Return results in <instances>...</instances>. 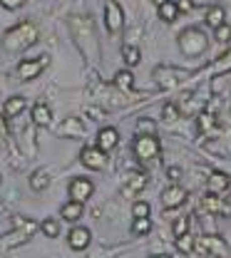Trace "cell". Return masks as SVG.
Listing matches in <instances>:
<instances>
[{
    "mask_svg": "<svg viewBox=\"0 0 231 258\" xmlns=\"http://www.w3.org/2000/svg\"><path fill=\"white\" fill-rule=\"evenodd\" d=\"M37 42V28H35L33 23H18L15 28H10V30L5 32V37H3V45H5V50H10V52H18V50H25V47H30Z\"/></svg>",
    "mask_w": 231,
    "mask_h": 258,
    "instance_id": "1",
    "label": "cell"
},
{
    "mask_svg": "<svg viewBox=\"0 0 231 258\" xmlns=\"http://www.w3.org/2000/svg\"><path fill=\"white\" fill-rule=\"evenodd\" d=\"M13 226H15V228L0 238V251H10V248H18V246L28 243V241L33 238V233L40 228L35 221L23 219V216H15V219H13Z\"/></svg>",
    "mask_w": 231,
    "mask_h": 258,
    "instance_id": "2",
    "label": "cell"
},
{
    "mask_svg": "<svg viewBox=\"0 0 231 258\" xmlns=\"http://www.w3.org/2000/svg\"><path fill=\"white\" fill-rule=\"evenodd\" d=\"M209 47V40H206V35L197 28H189V30H184L179 35V50L187 55V57H199L204 50Z\"/></svg>",
    "mask_w": 231,
    "mask_h": 258,
    "instance_id": "3",
    "label": "cell"
},
{
    "mask_svg": "<svg viewBox=\"0 0 231 258\" xmlns=\"http://www.w3.org/2000/svg\"><path fill=\"white\" fill-rule=\"evenodd\" d=\"M134 157L139 161H152L159 157V139L157 137H137L132 144Z\"/></svg>",
    "mask_w": 231,
    "mask_h": 258,
    "instance_id": "4",
    "label": "cell"
},
{
    "mask_svg": "<svg viewBox=\"0 0 231 258\" xmlns=\"http://www.w3.org/2000/svg\"><path fill=\"white\" fill-rule=\"evenodd\" d=\"M194 251H197L199 256H219L224 258L226 256V243L219 238V236H199L194 238Z\"/></svg>",
    "mask_w": 231,
    "mask_h": 258,
    "instance_id": "5",
    "label": "cell"
},
{
    "mask_svg": "<svg viewBox=\"0 0 231 258\" xmlns=\"http://www.w3.org/2000/svg\"><path fill=\"white\" fill-rule=\"evenodd\" d=\"M182 77H189L187 70H177V67H169V64H159L154 67V80L162 90H169V87H177L182 82Z\"/></svg>",
    "mask_w": 231,
    "mask_h": 258,
    "instance_id": "6",
    "label": "cell"
},
{
    "mask_svg": "<svg viewBox=\"0 0 231 258\" xmlns=\"http://www.w3.org/2000/svg\"><path fill=\"white\" fill-rule=\"evenodd\" d=\"M67 191H70V201L85 204V201L95 194V184H92V179H87V176H75V179L70 181Z\"/></svg>",
    "mask_w": 231,
    "mask_h": 258,
    "instance_id": "7",
    "label": "cell"
},
{
    "mask_svg": "<svg viewBox=\"0 0 231 258\" xmlns=\"http://www.w3.org/2000/svg\"><path fill=\"white\" fill-rule=\"evenodd\" d=\"M50 62V57L47 55H40V57H35V60H23V62L18 64V77L23 80V82H28V80H35L45 67Z\"/></svg>",
    "mask_w": 231,
    "mask_h": 258,
    "instance_id": "8",
    "label": "cell"
},
{
    "mask_svg": "<svg viewBox=\"0 0 231 258\" xmlns=\"http://www.w3.org/2000/svg\"><path fill=\"white\" fill-rule=\"evenodd\" d=\"M104 20H107V30L109 32H120L125 25V13H122V5L117 0H107L104 5Z\"/></svg>",
    "mask_w": 231,
    "mask_h": 258,
    "instance_id": "9",
    "label": "cell"
},
{
    "mask_svg": "<svg viewBox=\"0 0 231 258\" xmlns=\"http://www.w3.org/2000/svg\"><path fill=\"white\" fill-rule=\"evenodd\" d=\"M80 161H82V166H87V169H92V171H102V169L107 166V157H104V152L97 149V147H85V149L80 152Z\"/></svg>",
    "mask_w": 231,
    "mask_h": 258,
    "instance_id": "10",
    "label": "cell"
},
{
    "mask_svg": "<svg viewBox=\"0 0 231 258\" xmlns=\"http://www.w3.org/2000/svg\"><path fill=\"white\" fill-rule=\"evenodd\" d=\"M67 243H70L72 251H85L92 243V231L85 228V226H72L70 233H67Z\"/></svg>",
    "mask_w": 231,
    "mask_h": 258,
    "instance_id": "11",
    "label": "cell"
},
{
    "mask_svg": "<svg viewBox=\"0 0 231 258\" xmlns=\"http://www.w3.org/2000/svg\"><path fill=\"white\" fill-rule=\"evenodd\" d=\"M184 199H187V189L179 186V184H171V186H166L164 191H162V204H164L166 209H177V206H182Z\"/></svg>",
    "mask_w": 231,
    "mask_h": 258,
    "instance_id": "12",
    "label": "cell"
},
{
    "mask_svg": "<svg viewBox=\"0 0 231 258\" xmlns=\"http://www.w3.org/2000/svg\"><path fill=\"white\" fill-rule=\"evenodd\" d=\"M229 186H231V179L224 171H211L209 179H206V189H209V194H214V196L224 194Z\"/></svg>",
    "mask_w": 231,
    "mask_h": 258,
    "instance_id": "13",
    "label": "cell"
},
{
    "mask_svg": "<svg viewBox=\"0 0 231 258\" xmlns=\"http://www.w3.org/2000/svg\"><path fill=\"white\" fill-rule=\"evenodd\" d=\"M117 144H120V132H117V129H114V127L99 129V134H97V149H102V152H112Z\"/></svg>",
    "mask_w": 231,
    "mask_h": 258,
    "instance_id": "14",
    "label": "cell"
},
{
    "mask_svg": "<svg viewBox=\"0 0 231 258\" xmlns=\"http://www.w3.org/2000/svg\"><path fill=\"white\" fill-rule=\"evenodd\" d=\"M30 117H33V122L37 124V127H50V124H52V109H50L45 102H37V104H33Z\"/></svg>",
    "mask_w": 231,
    "mask_h": 258,
    "instance_id": "15",
    "label": "cell"
},
{
    "mask_svg": "<svg viewBox=\"0 0 231 258\" xmlns=\"http://www.w3.org/2000/svg\"><path fill=\"white\" fill-rule=\"evenodd\" d=\"M25 97H10L5 99V107H3V117L5 119H15L20 112H25Z\"/></svg>",
    "mask_w": 231,
    "mask_h": 258,
    "instance_id": "16",
    "label": "cell"
},
{
    "mask_svg": "<svg viewBox=\"0 0 231 258\" xmlns=\"http://www.w3.org/2000/svg\"><path fill=\"white\" fill-rule=\"evenodd\" d=\"M60 219H65L70 224H77V221L82 219V204H77V201H67V204H63Z\"/></svg>",
    "mask_w": 231,
    "mask_h": 258,
    "instance_id": "17",
    "label": "cell"
},
{
    "mask_svg": "<svg viewBox=\"0 0 231 258\" xmlns=\"http://www.w3.org/2000/svg\"><path fill=\"white\" fill-rule=\"evenodd\" d=\"M144 186H147V176H144V174H132V176H127L122 194H125V196H134V194L142 191Z\"/></svg>",
    "mask_w": 231,
    "mask_h": 258,
    "instance_id": "18",
    "label": "cell"
},
{
    "mask_svg": "<svg viewBox=\"0 0 231 258\" xmlns=\"http://www.w3.org/2000/svg\"><path fill=\"white\" fill-rule=\"evenodd\" d=\"M226 23V13H224V8L221 5H211L209 10H206V25L209 28H219V25H224Z\"/></svg>",
    "mask_w": 231,
    "mask_h": 258,
    "instance_id": "19",
    "label": "cell"
},
{
    "mask_svg": "<svg viewBox=\"0 0 231 258\" xmlns=\"http://www.w3.org/2000/svg\"><path fill=\"white\" fill-rule=\"evenodd\" d=\"M201 206H204L206 211H211V214H229V206H226L219 196H214V194L204 196V199H201Z\"/></svg>",
    "mask_w": 231,
    "mask_h": 258,
    "instance_id": "20",
    "label": "cell"
},
{
    "mask_svg": "<svg viewBox=\"0 0 231 258\" xmlns=\"http://www.w3.org/2000/svg\"><path fill=\"white\" fill-rule=\"evenodd\" d=\"M47 186H50V171H47V169L33 171V176H30V189H33V191H45Z\"/></svg>",
    "mask_w": 231,
    "mask_h": 258,
    "instance_id": "21",
    "label": "cell"
},
{
    "mask_svg": "<svg viewBox=\"0 0 231 258\" xmlns=\"http://www.w3.org/2000/svg\"><path fill=\"white\" fill-rule=\"evenodd\" d=\"M60 134H65V137H85V124H82V119H75V117L65 119V124L60 127Z\"/></svg>",
    "mask_w": 231,
    "mask_h": 258,
    "instance_id": "22",
    "label": "cell"
},
{
    "mask_svg": "<svg viewBox=\"0 0 231 258\" xmlns=\"http://www.w3.org/2000/svg\"><path fill=\"white\" fill-rule=\"evenodd\" d=\"M122 60L130 64V67H137V64L142 62V52H139V47L132 45V42H125V45H122Z\"/></svg>",
    "mask_w": 231,
    "mask_h": 258,
    "instance_id": "23",
    "label": "cell"
},
{
    "mask_svg": "<svg viewBox=\"0 0 231 258\" xmlns=\"http://www.w3.org/2000/svg\"><path fill=\"white\" fill-rule=\"evenodd\" d=\"M157 13H159V18H162L164 23H174V20L179 18V8H177V3H171V0L157 5Z\"/></svg>",
    "mask_w": 231,
    "mask_h": 258,
    "instance_id": "24",
    "label": "cell"
},
{
    "mask_svg": "<svg viewBox=\"0 0 231 258\" xmlns=\"http://www.w3.org/2000/svg\"><path fill=\"white\" fill-rule=\"evenodd\" d=\"M134 134H137V137H157V124H154L152 119L142 117V119H137Z\"/></svg>",
    "mask_w": 231,
    "mask_h": 258,
    "instance_id": "25",
    "label": "cell"
},
{
    "mask_svg": "<svg viewBox=\"0 0 231 258\" xmlns=\"http://www.w3.org/2000/svg\"><path fill=\"white\" fill-rule=\"evenodd\" d=\"M114 85H117L120 90L130 92V90H134V75L130 70H120V72L114 75Z\"/></svg>",
    "mask_w": 231,
    "mask_h": 258,
    "instance_id": "26",
    "label": "cell"
},
{
    "mask_svg": "<svg viewBox=\"0 0 231 258\" xmlns=\"http://www.w3.org/2000/svg\"><path fill=\"white\" fill-rule=\"evenodd\" d=\"M214 127H216V117H214V114L201 112V114L197 117V132L199 134H206V132H211Z\"/></svg>",
    "mask_w": 231,
    "mask_h": 258,
    "instance_id": "27",
    "label": "cell"
},
{
    "mask_svg": "<svg viewBox=\"0 0 231 258\" xmlns=\"http://www.w3.org/2000/svg\"><path fill=\"white\" fill-rule=\"evenodd\" d=\"M174 248H177L179 253H192V251H194V236H192V233L177 236V238H174Z\"/></svg>",
    "mask_w": 231,
    "mask_h": 258,
    "instance_id": "28",
    "label": "cell"
},
{
    "mask_svg": "<svg viewBox=\"0 0 231 258\" xmlns=\"http://www.w3.org/2000/svg\"><path fill=\"white\" fill-rule=\"evenodd\" d=\"M40 231H42L47 238H57V236H60V221H57V219H45V221L40 224Z\"/></svg>",
    "mask_w": 231,
    "mask_h": 258,
    "instance_id": "29",
    "label": "cell"
},
{
    "mask_svg": "<svg viewBox=\"0 0 231 258\" xmlns=\"http://www.w3.org/2000/svg\"><path fill=\"white\" fill-rule=\"evenodd\" d=\"M132 219H152V206L147 201H134L132 204Z\"/></svg>",
    "mask_w": 231,
    "mask_h": 258,
    "instance_id": "30",
    "label": "cell"
},
{
    "mask_svg": "<svg viewBox=\"0 0 231 258\" xmlns=\"http://www.w3.org/2000/svg\"><path fill=\"white\" fill-rule=\"evenodd\" d=\"M162 119L164 122H179V107L177 104H171V102H166L164 107H162Z\"/></svg>",
    "mask_w": 231,
    "mask_h": 258,
    "instance_id": "31",
    "label": "cell"
},
{
    "mask_svg": "<svg viewBox=\"0 0 231 258\" xmlns=\"http://www.w3.org/2000/svg\"><path fill=\"white\" fill-rule=\"evenodd\" d=\"M152 231V219H134L132 221V233L134 236H144Z\"/></svg>",
    "mask_w": 231,
    "mask_h": 258,
    "instance_id": "32",
    "label": "cell"
},
{
    "mask_svg": "<svg viewBox=\"0 0 231 258\" xmlns=\"http://www.w3.org/2000/svg\"><path fill=\"white\" fill-rule=\"evenodd\" d=\"M189 216H179L174 224H171V233H174V238L177 236H184V233H189Z\"/></svg>",
    "mask_w": 231,
    "mask_h": 258,
    "instance_id": "33",
    "label": "cell"
},
{
    "mask_svg": "<svg viewBox=\"0 0 231 258\" xmlns=\"http://www.w3.org/2000/svg\"><path fill=\"white\" fill-rule=\"evenodd\" d=\"M214 32H216V40H219V42H229V40H231V23L219 25Z\"/></svg>",
    "mask_w": 231,
    "mask_h": 258,
    "instance_id": "34",
    "label": "cell"
},
{
    "mask_svg": "<svg viewBox=\"0 0 231 258\" xmlns=\"http://www.w3.org/2000/svg\"><path fill=\"white\" fill-rule=\"evenodd\" d=\"M231 70V52H226L219 62L214 64V72H229Z\"/></svg>",
    "mask_w": 231,
    "mask_h": 258,
    "instance_id": "35",
    "label": "cell"
},
{
    "mask_svg": "<svg viewBox=\"0 0 231 258\" xmlns=\"http://www.w3.org/2000/svg\"><path fill=\"white\" fill-rule=\"evenodd\" d=\"M166 176H169L171 184H177V181L182 179V169H179V166H169V169H166Z\"/></svg>",
    "mask_w": 231,
    "mask_h": 258,
    "instance_id": "36",
    "label": "cell"
},
{
    "mask_svg": "<svg viewBox=\"0 0 231 258\" xmlns=\"http://www.w3.org/2000/svg\"><path fill=\"white\" fill-rule=\"evenodd\" d=\"M23 3H25V0H0V5H3L5 10H18V8H23Z\"/></svg>",
    "mask_w": 231,
    "mask_h": 258,
    "instance_id": "37",
    "label": "cell"
},
{
    "mask_svg": "<svg viewBox=\"0 0 231 258\" xmlns=\"http://www.w3.org/2000/svg\"><path fill=\"white\" fill-rule=\"evenodd\" d=\"M177 8H179V13H189L192 10V0H177Z\"/></svg>",
    "mask_w": 231,
    "mask_h": 258,
    "instance_id": "38",
    "label": "cell"
},
{
    "mask_svg": "<svg viewBox=\"0 0 231 258\" xmlns=\"http://www.w3.org/2000/svg\"><path fill=\"white\" fill-rule=\"evenodd\" d=\"M5 137H8V122H5V117L0 114V144H3Z\"/></svg>",
    "mask_w": 231,
    "mask_h": 258,
    "instance_id": "39",
    "label": "cell"
},
{
    "mask_svg": "<svg viewBox=\"0 0 231 258\" xmlns=\"http://www.w3.org/2000/svg\"><path fill=\"white\" fill-rule=\"evenodd\" d=\"M87 114H90V117H95V119H104V112L97 109V107H87Z\"/></svg>",
    "mask_w": 231,
    "mask_h": 258,
    "instance_id": "40",
    "label": "cell"
},
{
    "mask_svg": "<svg viewBox=\"0 0 231 258\" xmlns=\"http://www.w3.org/2000/svg\"><path fill=\"white\" fill-rule=\"evenodd\" d=\"M149 258H171V256H164V253H157V256H149Z\"/></svg>",
    "mask_w": 231,
    "mask_h": 258,
    "instance_id": "41",
    "label": "cell"
},
{
    "mask_svg": "<svg viewBox=\"0 0 231 258\" xmlns=\"http://www.w3.org/2000/svg\"><path fill=\"white\" fill-rule=\"evenodd\" d=\"M154 3H157V5H162V3H166V0H154Z\"/></svg>",
    "mask_w": 231,
    "mask_h": 258,
    "instance_id": "42",
    "label": "cell"
},
{
    "mask_svg": "<svg viewBox=\"0 0 231 258\" xmlns=\"http://www.w3.org/2000/svg\"><path fill=\"white\" fill-rule=\"evenodd\" d=\"M226 206H229V211H231V201H229V204H226Z\"/></svg>",
    "mask_w": 231,
    "mask_h": 258,
    "instance_id": "43",
    "label": "cell"
},
{
    "mask_svg": "<svg viewBox=\"0 0 231 258\" xmlns=\"http://www.w3.org/2000/svg\"><path fill=\"white\" fill-rule=\"evenodd\" d=\"M0 184H3V176H0Z\"/></svg>",
    "mask_w": 231,
    "mask_h": 258,
    "instance_id": "44",
    "label": "cell"
},
{
    "mask_svg": "<svg viewBox=\"0 0 231 258\" xmlns=\"http://www.w3.org/2000/svg\"><path fill=\"white\" fill-rule=\"evenodd\" d=\"M171 3H177V0H171Z\"/></svg>",
    "mask_w": 231,
    "mask_h": 258,
    "instance_id": "45",
    "label": "cell"
}]
</instances>
